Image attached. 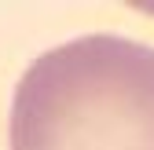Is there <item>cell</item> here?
I'll return each instance as SVG.
<instances>
[{"label": "cell", "mask_w": 154, "mask_h": 150, "mask_svg": "<svg viewBox=\"0 0 154 150\" xmlns=\"http://www.w3.org/2000/svg\"><path fill=\"white\" fill-rule=\"evenodd\" d=\"M11 150H154V48L88 33L33 59L11 103Z\"/></svg>", "instance_id": "1"}]
</instances>
